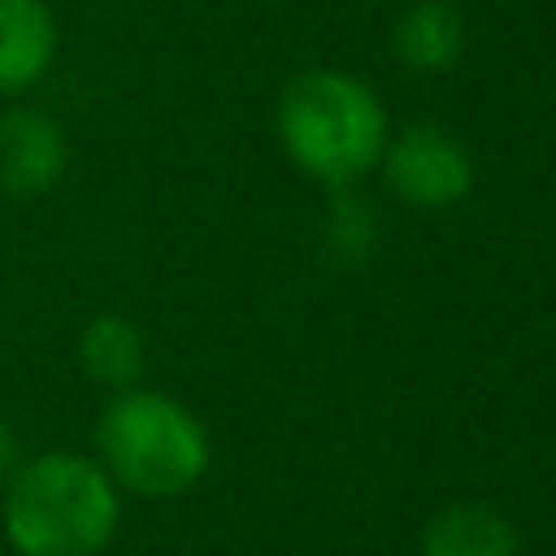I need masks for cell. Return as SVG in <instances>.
Wrapping results in <instances>:
<instances>
[{
    "mask_svg": "<svg viewBox=\"0 0 556 556\" xmlns=\"http://www.w3.org/2000/svg\"><path fill=\"white\" fill-rule=\"evenodd\" d=\"M96 460L143 500H169L191 491L208 469V434L200 417L165 391L122 387L96 421Z\"/></svg>",
    "mask_w": 556,
    "mask_h": 556,
    "instance_id": "3",
    "label": "cell"
},
{
    "mask_svg": "<svg viewBox=\"0 0 556 556\" xmlns=\"http://www.w3.org/2000/svg\"><path fill=\"white\" fill-rule=\"evenodd\" d=\"M395 61L413 74H443L460 61L465 48V22L443 0H417L395 22Z\"/></svg>",
    "mask_w": 556,
    "mask_h": 556,
    "instance_id": "8",
    "label": "cell"
},
{
    "mask_svg": "<svg viewBox=\"0 0 556 556\" xmlns=\"http://www.w3.org/2000/svg\"><path fill=\"white\" fill-rule=\"evenodd\" d=\"M56 13L48 0H0V96H22L56 61Z\"/></svg>",
    "mask_w": 556,
    "mask_h": 556,
    "instance_id": "6",
    "label": "cell"
},
{
    "mask_svg": "<svg viewBox=\"0 0 556 556\" xmlns=\"http://www.w3.org/2000/svg\"><path fill=\"white\" fill-rule=\"evenodd\" d=\"M70 165L65 130L52 113L35 104H13L0 113V191L13 200L48 195Z\"/></svg>",
    "mask_w": 556,
    "mask_h": 556,
    "instance_id": "5",
    "label": "cell"
},
{
    "mask_svg": "<svg viewBox=\"0 0 556 556\" xmlns=\"http://www.w3.org/2000/svg\"><path fill=\"white\" fill-rule=\"evenodd\" d=\"M517 526L491 504H447L421 530V556H517Z\"/></svg>",
    "mask_w": 556,
    "mask_h": 556,
    "instance_id": "7",
    "label": "cell"
},
{
    "mask_svg": "<svg viewBox=\"0 0 556 556\" xmlns=\"http://www.w3.org/2000/svg\"><path fill=\"white\" fill-rule=\"evenodd\" d=\"M17 460H22V434L9 421V413H0V482L17 469Z\"/></svg>",
    "mask_w": 556,
    "mask_h": 556,
    "instance_id": "11",
    "label": "cell"
},
{
    "mask_svg": "<svg viewBox=\"0 0 556 556\" xmlns=\"http://www.w3.org/2000/svg\"><path fill=\"white\" fill-rule=\"evenodd\" d=\"M122 521L117 482L96 456L39 452L4 478L0 530L17 556H100Z\"/></svg>",
    "mask_w": 556,
    "mask_h": 556,
    "instance_id": "1",
    "label": "cell"
},
{
    "mask_svg": "<svg viewBox=\"0 0 556 556\" xmlns=\"http://www.w3.org/2000/svg\"><path fill=\"white\" fill-rule=\"evenodd\" d=\"M274 126L282 152L330 187L374 169L387 148V109L378 91L348 70L295 74L278 96Z\"/></svg>",
    "mask_w": 556,
    "mask_h": 556,
    "instance_id": "2",
    "label": "cell"
},
{
    "mask_svg": "<svg viewBox=\"0 0 556 556\" xmlns=\"http://www.w3.org/2000/svg\"><path fill=\"white\" fill-rule=\"evenodd\" d=\"M78 365L100 387H113V391L135 387L148 365L139 326L122 313H96L78 334Z\"/></svg>",
    "mask_w": 556,
    "mask_h": 556,
    "instance_id": "9",
    "label": "cell"
},
{
    "mask_svg": "<svg viewBox=\"0 0 556 556\" xmlns=\"http://www.w3.org/2000/svg\"><path fill=\"white\" fill-rule=\"evenodd\" d=\"M382 174H387V187L404 204L447 208L469 195L473 156L452 130H443L434 122H417L382 148Z\"/></svg>",
    "mask_w": 556,
    "mask_h": 556,
    "instance_id": "4",
    "label": "cell"
},
{
    "mask_svg": "<svg viewBox=\"0 0 556 556\" xmlns=\"http://www.w3.org/2000/svg\"><path fill=\"white\" fill-rule=\"evenodd\" d=\"M326 239H330V252L343 261V265H356L369 243H374V217L361 200H339L330 208V222H326Z\"/></svg>",
    "mask_w": 556,
    "mask_h": 556,
    "instance_id": "10",
    "label": "cell"
}]
</instances>
